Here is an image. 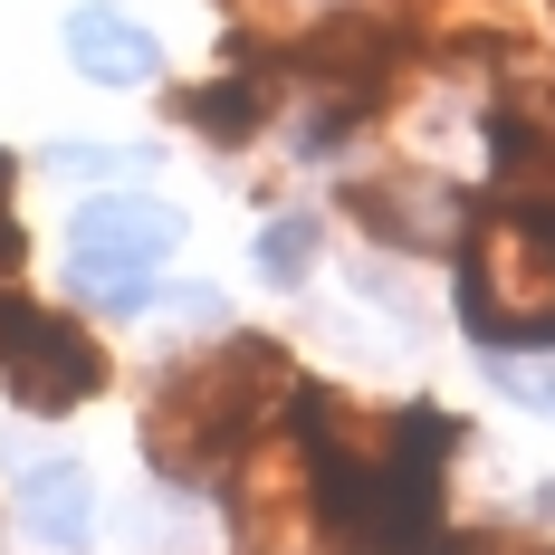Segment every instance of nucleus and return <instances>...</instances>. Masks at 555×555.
<instances>
[{"instance_id":"8","label":"nucleus","mask_w":555,"mask_h":555,"mask_svg":"<svg viewBox=\"0 0 555 555\" xmlns=\"http://www.w3.org/2000/svg\"><path fill=\"white\" fill-rule=\"evenodd\" d=\"M20 517H29L39 546H87V527H96V479H87L77 460H39V469H20Z\"/></svg>"},{"instance_id":"10","label":"nucleus","mask_w":555,"mask_h":555,"mask_svg":"<svg viewBox=\"0 0 555 555\" xmlns=\"http://www.w3.org/2000/svg\"><path fill=\"white\" fill-rule=\"evenodd\" d=\"M307 269H317V221H307V211H278V221L259 230V278H269V287H297Z\"/></svg>"},{"instance_id":"9","label":"nucleus","mask_w":555,"mask_h":555,"mask_svg":"<svg viewBox=\"0 0 555 555\" xmlns=\"http://www.w3.org/2000/svg\"><path fill=\"white\" fill-rule=\"evenodd\" d=\"M489 134H499V164L546 172L555 164V87H517V96H499Z\"/></svg>"},{"instance_id":"2","label":"nucleus","mask_w":555,"mask_h":555,"mask_svg":"<svg viewBox=\"0 0 555 555\" xmlns=\"http://www.w3.org/2000/svg\"><path fill=\"white\" fill-rule=\"evenodd\" d=\"M469 335L499 345H555V211H499L469 230V269H460Z\"/></svg>"},{"instance_id":"6","label":"nucleus","mask_w":555,"mask_h":555,"mask_svg":"<svg viewBox=\"0 0 555 555\" xmlns=\"http://www.w3.org/2000/svg\"><path fill=\"white\" fill-rule=\"evenodd\" d=\"M354 221L384 230L392 249H441L460 202H450L441 182H422V172H374V182H354Z\"/></svg>"},{"instance_id":"7","label":"nucleus","mask_w":555,"mask_h":555,"mask_svg":"<svg viewBox=\"0 0 555 555\" xmlns=\"http://www.w3.org/2000/svg\"><path fill=\"white\" fill-rule=\"evenodd\" d=\"M67 57L96 77V87H144L164 49H154V29L144 20H125L115 0H87V10H67Z\"/></svg>"},{"instance_id":"13","label":"nucleus","mask_w":555,"mask_h":555,"mask_svg":"<svg viewBox=\"0 0 555 555\" xmlns=\"http://www.w3.org/2000/svg\"><path fill=\"white\" fill-rule=\"evenodd\" d=\"M489 374H499V392H517V402L555 412V364H507V354H489Z\"/></svg>"},{"instance_id":"12","label":"nucleus","mask_w":555,"mask_h":555,"mask_svg":"<svg viewBox=\"0 0 555 555\" xmlns=\"http://www.w3.org/2000/svg\"><path fill=\"white\" fill-rule=\"evenodd\" d=\"M49 172H144V154H106V144H49Z\"/></svg>"},{"instance_id":"1","label":"nucleus","mask_w":555,"mask_h":555,"mask_svg":"<svg viewBox=\"0 0 555 555\" xmlns=\"http://www.w3.org/2000/svg\"><path fill=\"white\" fill-rule=\"evenodd\" d=\"M278 384H287L278 345H221V354H202L192 374H172V384L154 392V412H144L154 469H172V479L221 469V450H240L259 431V412H269Z\"/></svg>"},{"instance_id":"11","label":"nucleus","mask_w":555,"mask_h":555,"mask_svg":"<svg viewBox=\"0 0 555 555\" xmlns=\"http://www.w3.org/2000/svg\"><path fill=\"white\" fill-rule=\"evenodd\" d=\"M182 115H192L202 134H221V144H240V134H249V125L269 115V96H259V87H192V96H182Z\"/></svg>"},{"instance_id":"3","label":"nucleus","mask_w":555,"mask_h":555,"mask_svg":"<svg viewBox=\"0 0 555 555\" xmlns=\"http://www.w3.org/2000/svg\"><path fill=\"white\" fill-rule=\"evenodd\" d=\"M172 249H182V221H172L164 202H134V192L87 202V211L67 221V278H77L87 297H106L115 317L154 297V269H164Z\"/></svg>"},{"instance_id":"4","label":"nucleus","mask_w":555,"mask_h":555,"mask_svg":"<svg viewBox=\"0 0 555 555\" xmlns=\"http://www.w3.org/2000/svg\"><path fill=\"white\" fill-rule=\"evenodd\" d=\"M230 537H240V555H307V537H317V450H307V431H278L240 460Z\"/></svg>"},{"instance_id":"14","label":"nucleus","mask_w":555,"mask_h":555,"mask_svg":"<svg viewBox=\"0 0 555 555\" xmlns=\"http://www.w3.org/2000/svg\"><path fill=\"white\" fill-rule=\"evenodd\" d=\"M0 202H10V164H0ZM10 249H20V240H10V211H0V269H10Z\"/></svg>"},{"instance_id":"5","label":"nucleus","mask_w":555,"mask_h":555,"mask_svg":"<svg viewBox=\"0 0 555 555\" xmlns=\"http://www.w3.org/2000/svg\"><path fill=\"white\" fill-rule=\"evenodd\" d=\"M10 392L29 402V412H67V402H87V392L106 384V354H96V335L67 326V317H20V335H10Z\"/></svg>"}]
</instances>
